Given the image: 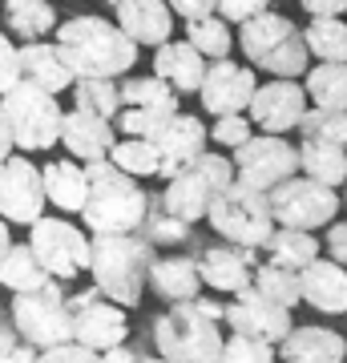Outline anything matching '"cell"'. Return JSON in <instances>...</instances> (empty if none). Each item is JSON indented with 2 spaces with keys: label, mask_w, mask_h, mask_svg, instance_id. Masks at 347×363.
I'll use <instances>...</instances> for the list:
<instances>
[{
  "label": "cell",
  "mask_w": 347,
  "mask_h": 363,
  "mask_svg": "<svg viewBox=\"0 0 347 363\" xmlns=\"http://www.w3.org/2000/svg\"><path fill=\"white\" fill-rule=\"evenodd\" d=\"M57 52L73 81H117L138 65V45L101 16H73L57 25Z\"/></svg>",
  "instance_id": "1"
},
{
  "label": "cell",
  "mask_w": 347,
  "mask_h": 363,
  "mask_svg": "<svg viewBox=\"0 0 347 363\" xmlns=\"http://www.w3.org/2000/svg\"><path fill=\"white\" fill-rule=\"evenodd\" d=\"M222 303L190 298L154 319V343L166 363H222Z\"/></svg>",
  "instance_id": "2"
},
{
  "label": "cell",
  "mask_w": 347,
  "mask_h": 363,
  "mask_svg": "<svg viewBox=\"0 0 347 363\" xmlns=\"http://www.w3.org/2000/svg\"><path fill=\"white\" fill-rule=\"evenodd\" d=\"M85 178H89V194H85L81 218H85L89 234H138L142 230L145 210H150V194L138 186V178L121 174L109 157L89 162Z\"/></svg>",
  "instance_id": "3"
},
{
  "label": "cell",
  "mask_w": 347,
  "mask_h": 363,
  "mask_svg": "<svg viewBox=\"0 0 347 363\" xmlns=\"http://www.w3.org/2000/svg\"><path fill=\"white\" fill-rule=\"evenodd\" d=\"M154 247L142 234H93L89 238V274L93 286L117 307H138L145 295Z\"/></svg>",
  "instance_id": "4"
},
{
  "label": "cell",
  "mask_w": 347,
  "mask_h": 363,
  "mask_svg": "<svg viewBox=\"0 0 347 363\" xmlns=\"http://www.w3.org/2000/svg\"><path fill=\"white\" fill-rule=\"evenodd\" d=\"M206 222L214 226V234H222V242L243 250H263L267 247L270 230H275V218H270V198L246 182H231L222 190L210 210H206Z\"/></svg>",
  "instance_id": "5"
},
{
  "label": "cell",
  "mask_w": 347,
  "mask_h": 363,
  "mask_svg": "<svg viewBox=\"0 0 347 363\" xmlns=\"http://www.w3.org/2000/svg\"><path fill=\"white\" fill-rule=\"evenodd\" d=\"M0 109H4V121L13 130V145L25 150V154H37V150H53L61 142V105L57 97L28 81H16L13 89L0 97Z\"/></svg>",
  "instance_id": "6"
},
{
  "label": "cell",
  "mask_w": 347,
  "mask_h": 363,
  "mask_svg": "<svg viewBox=\"0 0 347 363\" xmlns=\"http://www.w3.org/2000/svg\"><path fill=\"white\" fill-rule=\"evenodd\" d=\"M231 182H234V166L222 154H210V150H206V154H198L190 166L182 169L178 178L166 182V194L158 198V202H162L174 218L194 226L198 218H206L210 202H214Z\"/></svg>",
  "instance_id": "7"
},
{
  "label": "cell",
  "mask_w": 347,
  "mask_h": 363,
  "mask_svg": "<svg viewBox=\"0 0 347 363\" xmlns=\"http://www.w3.org/2000/svg\"><path fill=\"white\" fill-rule=\"evenodd\" d=\"M13 331L33 351H49L61 343H73V319H69V298L61 295V283H49L40 291L13 298Z\"/></svg>",
  "instance_id": "8"
},
{
  "label": "cell",
  "mask_w": 347,
  "mask_h": 363,
  "mask_svg": "<svg viewBox=\"0 0 347 363\" xmlns=\"http://www.w3.org/2000/svg\"><path fill=\"white\" fill-rule=\"evenodd\" d=\"M270 218L275 226H287V230H319V226H331L335 214H339V194L331 186H319L311 178H287L283 186L270 190Z\"/></svg>",
  "instance_id": "9"
},
{
  "label": "cell",
  "mask_w": 347,
  "mask_h": 363,
  "mask_svg": "<svg viewBox=\"0 0 347 363\" xmlns=\"http://www.w3.org/2000/svg\"><path fill=\"white\" fill-rule=\"evenodd\" d=\"M28 250L49 271L53 283H69L81 271H89V234H81L65 218H37L28 226Z\"/></svg>",
  "instance_id": "10"
},
{
  "label": "cell",
  "mask_w": 347,
  "mask_h": 363,
  "mask_svg": "<svg viewBox=\"0 0 347 363\" xmlns=\"http://www.w3.org/2000/svg\"><path fill=\"white\" fill-rule=\"evenodd\" d=\"M234 182H246L263 194H270L275 186H283L287 178L299 174V150L287 138H275V133H263V138H250L234 150Z\"/></svg>",
  "instance_id": "11"
},
{
  "label": "cell",
  "mask_w": 347,
  "mask_h": 363,
  "mask_svg": "<svg viewBox=\"0 0 347 363\" xmlns=\"http://www.w3.org/2000/svg\"><path fill=\"white\" fill-rule=\"evenodd\" d=\"M69 319H73V343L97 351V355L126 343V307L109 303L97 286L69 295Z\"/></svg>",
  "instance_id": "12"
},
{
  "label": "cell",
  "mask_w": 347,
  "mask_h": 363,
  "mask_svg": "<svg viewBox=\"0 0 347 363\" xmlns=\"http://www.w3.org/2000/svg\"><path fill=\"white\" fill-rule=\"evenodd\" d=\"M45 182L40 169L28 157H4L0 162V218L33 226L37 218H45Z\"/></svg>",
  "instance_id": "13"
},
{
  "label": "cell",
  "mask_w": 347,
  "mask_h": 363,
  "mask_svg": "<svg viewBox=\"0 0 347 363\" xmlns=\"http://www.w3.org/2000/svg\"><path fill=\"white\" fill-rule=\"evenodd\" d=\"M222 323L238 331V335H255V339H267V343H283L287 331H291V311L283 303L267 298L258 286H246L234 295V303L222 307Z\"/></svg>",
  "instance_id": "14"
},
{
  "label": "cell",
  "mask_w": 347,
  "mask_h": 363,
  "mask_svg": "<svg viewBox=\"0 0 347 363\" xmlns=\"http://www.w3.org/2000/svg\"><path fill=\"white\" fill-rule=\"evenodd\" d=\"M246 113L255 117V125L263 133L283 138L287 130H299V121L307 113V93H303V85H295V81H267V85L255 89Z\"/></svg>",
  "instance_id": "15"
},
{
  "label": "cell",
  "mask_w": 347,
  "mask_h": 363,
  "mask_svg": "<svg viewBox=\"0 0 347 363\" xmlns=\"http://www.w3.org/2000/svg\"><path fill=\"white\" fill-rule=\"evenodd\" d=\"M255 73L246 65H234V61H214L202 77V105L214 117H234L250 109V97H255Z\"/></svg>",
  "instance_id": "16"
},
{
  "label": "cell",
  "mask_w": 347,
  "mask_h": 363,
  "mask_svg": "<svg viewBox=\"0 0 347 363\" xmlns=\"http://www.w3.org/2000/svg\"><path fill=\"white\" fill-rule=\"evenodd\" d=\"M206 142H210V130H206L198 117L190 113H174L170 117V125L154 138L158 145V178H178L182 169L190 166L198 154H206Z\"/></svg>",
  "instance_id": "17"
},
{
  "label": "cell",
  "mask_w": 347,
  "mask_h": 363,
  "mask_svg": "<svg viewBox=\"0 0 347 363\" xmlns=\"http://www.w3.org/2000/svg\"><path fill=\"white\" fill-rule=\"evenodd\" d=\"M198 274H202L206 286H214L222 295H238L246 286L255 283V250H243V247H231V242H219V247H206L198 255Z\"/></svg>",
  "instance_id": "18"
},
{
  "label": "cell",
  "mask_w": 347,
  "mask_h": 363,
  "mask_svg": "<svg viewBox=\"0 0 347 363\" xmlns=\"http://www.w3.org/2000/svg\"><path fill=\"white\" fill-rule=\"evenodd\" d=\"M117 28L126 33L133 45H154L162 49L174 33V13L166 0H117Z\"/></svg>",
  "instance_id": "19"
},
{
  "label": "cell",
  "mask_w": 347,
  "mask_h": 363,
  "mask_svg": "<svg viewBox=\"0 0 347 363\" xmlns=\"http://www.w3.org/2000/svg\"><path fill=\"white\" fill-rule=\"evenodd\" d=\"M61 142L65 150L73 157H81L85 166L89 162H101V157H109V150H114V121H105V117L97 113H85V109H69V113L61 117Z\"/></svg>",
  "instance_id": "20"
},
{
  "label": "cell",
  "mask_w": 347,
  "mask_h": 363,
  "mask_svg": "<svg viewBox=\"0 0 347 363\" xmlns=\"http://www.w3.org/2000/svg\"><path fill=\"white\" fill-rule=\"evenodd\" d=\"M299 291L303 303H311L323 315H343L347 311V267L331 259H315L311 267L299 271Z\"/></svg>",
  "instance_id": "21"
},
{
  "label": "cell",
  "mask_w": 347,
  "mask_h": 363,
  "mask_svg": "<svg viewBox=\"0 0 347 363\" xmlns=\"http://www.w3.org/2000/svg\"><path fill=\"white\" fill-rule=\"evenodd\" d=\"M347 339L331 327H291L279 343V363H343Z\"/></svg>",
  "instance_id": "22"
},
{
  "label": "cell",
  "mask_w": 347,
  "mask_h": 363,
  "mask_svg": "<svg viewBox=\"0 0 347 363\" xmlns=\"http://www.w3.org/2000/svg\"><path fill=\"white\" fill-rule=\"evenodd\" d=\"M16 65H21V81L53 93V97L73 85V73L61 61L57 45H49V40H28V45H21L16 49Z\"/></svg>",
  "instance_id": "23"
},
{
  "label": "cell",
  "mask_w": 347,
  "mask_h": 363,
  "mask_svg": "<svg viewBox=\"0 0 347 363\" xmlns=\"http://www.w3.org/2000/svg\"><path fill=\"white\" fill-rule=\"evenodd\" d=\"M154 77H162L174 93H198L206 61L198 49H190V40H166L162 49H154Z\"/></svg>",
  "instance_id": "24"
},
{
  "label": "cell",
  "mask_w": 347,
  "mask_h": 363,
  "mask_svg": "<svg viewBox=\"0 0 347 363\" xmlns=\"http://www.w3.org/2000/svg\"><path fill=\"white\" fill-rule=\"evenodd\" d=\"M145 286H154L158 298H166L170 307H174V303H190V298H198V291H202V274H198V262H194L190 255H166V259H158L154 255Z\"/></svg>",
  "instance_id": "25"
},
{
  "label": "cell",
  "mask_w": 347,
  "mask_h": 363,
  "mask_svg": "<svg viewBox=\"0 0 347 363\" xmlns=\"http://www.w3.org/2000/svg\"><path fill=\"white\" fill-rule=\"evenodd\" d=\"M40 182H45V202L65 214H81L85 206V194H89V178H85V166L77 162H49L40 169Z\"/></svg>",
  "instance_id": "26"
},
{
  "label": "cell",
  "mask_w": 347,
  "mask_h": 363,
  "mask_svg": "<svg viewBox=\"0 0 347 363\" xmlns=\"http://www.w3.org/2000/svg\"><path fill=\"white\" fill-rule=\"evenodd\" d=\"M291 37H299L295 21H287V16L279 13H263L255 16V21H246L243 33H238V45H243L246 61H255V65H263L275 49H283Z\"/></svg>",
  "instance_id": "27"
},
{
  "label": "cell",
  "mask_w": 347,
  "mask_h": 363,
  "mask_svg": "<svg viewBox=\"0 0 347 363\" xmlns=\"http://www.w3.org/2000/svg\"><path fill=\"white\" fill-rule=\"evenodd\" d=\"M299 169H303V178L335 190V186L347 182V150L343 145H331V142L303 138V145H299Z\"/></svg>",
  "instance_id": "28"
},
{
  "label": "cell",
  "mask_w": 347,
  "mask_h": 363,
  "mask_svg": "<svg viewBox=\"0 0 347 363\" xmlns=\"http://www.w3.org/2000/svg\"><path fill=\"white\" fill-rule=\"evenodd\" d=\"M263 250L270 255L267 262H279V267H287V271H303V267H311V262L319 259V242H315V234L287 230V226H275Z\"/></svg>",
  "instance_id": "29"
},
{
  "label": "cell",
  "mask_w": 347,
  "mask_h": 363,
  "mask_svg": "<svg viewBox=\"0 0 347 363\" xmlns=\"http://www.w3.org/2000/svg\"><path fill=\"white\" fill-rule=\"evenodd\" d=\"M49 271L37 262V255L25 247H9V255H4V262H0V286H9L13 295H28V291H40V286H49Z\"/></svg>",
  "instance_id": "30"
},
{
  "label": "cell",
  "mask_w": 347,
  "mask_h": 363,
  "mask_svg": "<svg viewBox=\"0 0 347 363\" xmlns=\"http://www.w3.org/2000/svg\"><path fill=\"white\" fill-rule=\"evenodd\" d=\"M4 25L21 40H40L57 28V9L49 0H4Z\"/></svg>",
  "instance_id": "31"
},
{
  "label": "cell",
  "mask_w": 347,
  "mask_h": 363,
  "mask_svg": "<svg viewBox=\"0 0 347 363\" xmlns=\"http://www.w3.org/2000/svg\"><path fill=\"white\" fill-rule=\"evenodd\" d=\"M307 52L319 57V65H347V25L339 16H311L303 28Z\"/></svg>",
  "instance_id": "32"
},
{
  "label": "cell",
  "mask_w": 347,
  "mask_h": 363,
  "mask_svg": "<svg viewBox=\"0 0 347 363\" xmlns=\"http://www.w3.org/2000/svg\"><path fill=\"white\" fill-rule=\"evenodd\" d=\"M303 77V93L315 109H347V65H315Z\"/></svg>",
  "instance_id": "33"
},
{
  "label": "cell",
  "mask_w": 347,
  "mask_h": 363,
  "mask_svg": "<svg viewBox=\"0 0 347 363\" xmlns=\"http://www.w3.org/2000/svg\"><path fill=\"white\" fill-rule=\"evenodd\" d=\"M267 298L283 303L287 311H295V303H303V291H299V271H287L279 262H258L255 267V283Z\"/></svg>",
  "instance_id": "34"
},
{
  "label": "cell",
  "mask_w": 347,
  "mask_h": 363,
  "mask_svg": "<svg viewBox=\"0 0 347 363\" xmlns=\"http://www.w3.org/2000/svg\"><path fill=\"white\" fill-rule=\"evenodd\" d=\"M109 162H114L121 174H129V178H150V174H158V145L145 142V138H121V142H114V150H109Z\"/></svg>",
  "instance_id": "35"
},
{
  "label": "cell",
  "mask_w": 347,
  "mask_h": 363,
  "mask_svg": "<svg viewBox=\"0 0 347 363\" xmlns=\"http://www.w3.org/2000/svg\"><path fill=\"white\" fill-rule=\"evenodd\" d=\"M138 234H142L150 247H182V242L190 238V226L182 218H174L158 198H150V210H145V222H142Z\"/></svg>",
  "instance_id": "36"
},
{
  "label": "cell",
  "mask_w": 347,
  "mask_h": 363,
  "mask_svg": "<svg viewBox=\"0 0 347 363\" xmlns=\"http://www.w3.org/2000/svg\"><path fill=\"white\" fill-rule=\"evenodd\" d=\"M186 40H190V49H198L202 57H214V61H226V52H231V28L222 16L186 21Z\"/></svg>",
  "instance_id": "37"
},
{
  "label": "cell",
  "mask_w": 347,
  "mask_h": 363,
  "mask_svg": "<svg viewBox=\"0 0 347 363\" xmlns=\"http://www.w3.org/2000/svg\"><path fill=\"white\" fill-rule=\"evenodd\" d=\"M178 113V105H145V109H121L117 113V130L129 138H145L154 142L158 133L170 125V117Z\"/></svg>",
  "instance_id": "38"
},
{
  "label": "cell",
  "mask_w": 347,
  "mask_h": 363,
  "mask_svg": "<svg viewBox=\"0 0 347 363\" xmlns=\"http://www.w3.org/2000/svg\"><path fill=\"white\" fill-rule=\"evenodd\" d=\"M73 97H77V109L97 113V117H105V121H114V117L121 113L117 81H73Z\"/></svg>",
  "instance_id": "39"
},
{
  "label": "cell",
  "mask_w": 347,
  "mask_h": 363,
  "mask_svg": "<svg viewBox=\"0 0 347 363\" xmlns=\"http://www.w3.org/2000/svg\"><path fill=\"white\" fill-rule=\"evenodd\" d=\"M303 138H315V142H331L347 150V109H315L311 105L303 121H299Z\"/></svg>",
  "instance_id": "40"
},
{
  "label": "cell",
  "mask_w": 347,
  "mask_h": 363,
  "mask_svg": "<svg viewBox=\"0 0 347 363\" xmlns=\"http://www.w3.org/2000/svg\"><path fill=\"white\" fill-rule=\"evenodd\" d=\"M121 105L129 109H145V105H178V93L170 89L162 77H126V85H117Z\"/></svg>",
  "instance_id": "41"
},
{
  "label": "cell",
  "mask_w": 347,
  "mask_h": 363,
  "mask_svg": "<svg viewBox=\"0 0 347 363\" xmlns=\"http://www.w3.org/2000/svg\"><path fill=\"white\" fill-rule=\"evenodd\" d=\"M222 363H275V343L234 331V335L222 343Z\"/></svg>",
  "instance_id": "42"
},
{
  "label": "cell",
  "mask_w": 347,
  "mask_h": 363,
  "mask_svg": "<svg viewBox=\"0 0 347 363\" xmlns=\"http://www.w3.org/2000/svg\"><path fill=\"white\" fill-rule=\"evenodd\" d=\"M255 133H250V117L246 113H234V117H219L214 121V130H210V142L226 145V150H238L243 142H250Z\"/></svg>",
  "instance_id": "43"
},
{
  "label": "cell",
  "mask_w": 347,
  "mask_h": 363,
  "mask_svg": "<svg viewBox=\"0 0 347 363\" xmlns=\"http://www.w3.org/2000/svg\"><path fill=\"white\" fill-rule=\"evenodd\" d=\"M270 13V0H219V13L222 21H234V25H246V21H255V16Z\"/></svg>",
  "instance_id": "44"
},
{
  "label": "cell",
  "mask_w": 347,
  "mask_h": 363,
  "mask_svg": "<svg viewBox=\"0 0 347 363\" xmlns=\"http://www.w3.org/2000/svg\"><path fill=\"white\" fill-rule=\"evenodd\" d=\"M33 363H101V355L81 343H61V347H49V351H37Z\"/></svg>",
  "instance_id": "45"
},
{
  "label": "cell",
  "mask_w": 347,
  "mask_h": 363,
  "mask_svg": "<svg viewBox=\"0 0 347 363\" xmlns=\"http://www.w3.org/2000/svg\"><path fill=\"white\" fill-rule=\"evenodd\" d=\"M37 359V351L28 347L25 339L13 331V323L0 327V363H33Z\"/></svg>",
  "instance_id": "46"
},
{
  "label": "cell",
  "mask_w": 347,
  "mask_h": 363,
  "mask_svg": "<svg viewBox=\"0 0 347 363\" xmlns=\"http://www.w3.org/2000/svg\"><path fill=\"white\" fill-rule=\"evenodd\" d=\"M16 81H21V65H16V45L4 33H0V97L13 89Z\"/></svg>",
  "instance_id": "47"
},
{
  "label": "cell",
  "mask_w": 347,
  "mask_h": 363,
  "mask_svg": "<svg viewBox=\"0 0 347 363\" xmlns=\"http://www.w3.org/2000/svg\"><path fill=\"white\" fill-rule=\"evenodd\" d=\"M170 13L186 16V21H206V16L219 13V0H166Z\"/></svg>",
  "instance_id": "48"
},
{
  "label": "cell",
  "mask_w": 347,
  "mask_h": 363,
  "mask_svg": "<svg viewBox=\"0 0 347 363\" xmlns=\"http://www.w3.org/2000/svg\"><path fill=\"white\" fill-rule=\"evenodd\" d=\"M327 250H331V262L347 267V222H331L327 226Z\"/></svg>",
  "instance_id": "49"
},
{
  "label": "cell",
  "mask_w": 347,
  "mask_h": 363,
  "mask_svg": "<svg viewBox=\"0 0 347 363\" xmlns=\"http://www.w3.org/2000/svg\"><path fill=\"white\" fill-rule=\"evenodd\" d=\"M311 16H339L347 13V0H299Z\"/></svg>",
  "instance_id": "50"
},
{
  "label": "cell",
  "mask_w": 347,
  "mask_h": 363,
  "mask_svg": "<svg viewBox=\"0 0 347 363\" xmlns=\"http://www.w3.org/2000/svg\"><path fill=\"white\" fill-rule=\"evenodd\" d=\"M138 355H142V351H133L129 343H121V347L101 351V363H138Z\"/></svg>",
  "instance_id": "51"
},
{
  "label": "cell",
  "mask_w": 347,
  "mask_h": 363,
  "mask_svg": "<svg viewBox=\"0 0 347 363\" xmlns=\"http://www.w3.org/2000/svg\"><path fill=\"white\" fill-rule=\"evenodd\" d=\"M4 157H13V130H9L4 109H0V162H4Z\"/></svg>",
  "instance_id": "52"
},
{
  "label": "cell",
  "mask_w": 347,
  "mask_h": 363,
  "mask_svg": "<svg viewBox=\"0 0 347 363\" xmlns=\"http://www.w3.org/2000/svg\"><path fill=\"white\" fill-rule=\"evenodd\" d=\"M9 247H13V234H9V222L0 218V262H4V255H9Z\"/></svg>",
  "instance_id": "53"
},
{
  "label": "cell",
  "mask_w": 347,
  "mask_h": 363,
  "mask_svg": "<svg viewBox=\"0 0 347 363\" xmlns=\"http://www.w3.org/2000/svg\"><path fill=\"white\" fill-rule=\"evenodd\" d=\"M138 363H166L162 355H138Z\"/></svg>",
  "instance_id": "54"
},
{
  "label": "cell",
  "mask_w": 347,
  "mask_h": 363,
  "mask_svg": "<svg viewBox=\"0 0 347 363\" xmlns=\"http://www.w3.org/2000/svg\"><path fill=\"white\" fill-rule=\"evenodd\" d=\"M343 186H347V182H343ZM343 206H347V190H343Z\"/></svg>",
  "instance_id": "55"
}]
</instances>
